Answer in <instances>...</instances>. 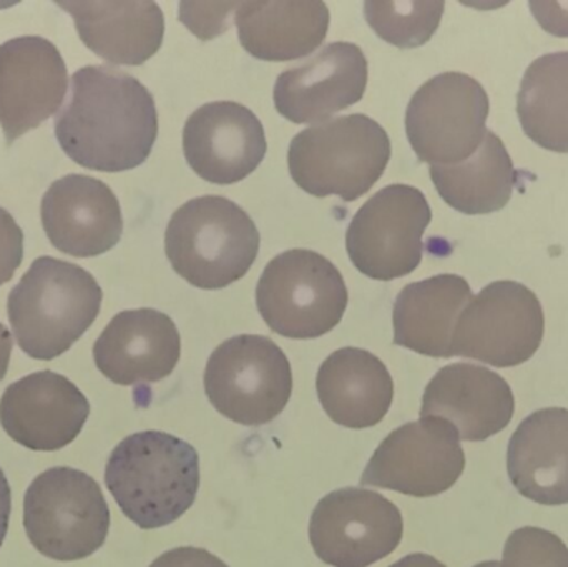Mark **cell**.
<instances>
[{
  "mask_svg": "<svg viewBox=\"0 0 568 567\" xmlns=\"http://www.w3.org/2000/svg\"><path fill=\"white\" fill-rule=\"evenodd\" d=\"M509 383L486 366L454 363L436 373L423 396L420 418L450 423L464 442H486L513 422Z\"/></svg>",
  "mask_w": 568,
  "mask_h": 567,
  "instance_id": "cell-20",
  "label": "cell"
},
{
  "mask_svg": "<svg viewBox=\"0 0 568 567\" xmlns=\"http://www.w3.org/2000/svg\"><path fill=\"white\" fill-rule=\"evenodd\" d=\"M489 112V95L476 79L460 72L440 73L410 99L407 140L419 162L457 165L483 145Z\"/></svg>",
  "mask_w": 568,
  "mask_h": 567,
  "instance_id": "cell-9",
  "label": "cell"
},
{
  "mask_svg": "<svg viewBox=\"0 0 568 567\" xmlns=\"http://www.w3.org/2000/svg\"><path fill=\"white\" fill-rule=\"evenodd\" d=\"M474 567H500V563L499 561H486V563H480V565H477Z\"/></svg>",
  "mask_w": 568,
  "mask_h": 567,
  "instance_id": "cell-37",
  "label": "cell"
},
{
  "mask_svg": "<svg viewBox=\"0 0 568 567\" xmlns=\"http://www.w3.org/2000/svg\"><path fill=\"white\" fill-rule=\"evenodd\" d=\"M349 302L339 270L311 250H287L263 270L256 306L272 332L284 338L326 335L343 320Z\"/></svg>",
  "mask_w": 568,
  "mask_h": 567,
  "instance_id": "cell-7",
  "label": "cell"
},
{
  "mask_svg": "<svg viewBox=\"0 0 568 567\" xmlns=\"http://www.w3.org/2000/svg\"><path fill=\"white\" fill-rule=\"evenodd\" d=\"M316 392L334 423L364 429L376 426L389 412L394 383L377 356L347 346L324 360L317 372Z\"/></svg>",
  "mask_w": 568,
  "mask_h": 567,
  "instance_id": "cell-23",
  "label": "cell"
},
{
  "mask_svg": "<svg viewBox=\"0 0 568 567\" xmlns=\"http://www.w3.org/2000/svg\"><path fill=\"white\" fill-rule=\"evenodd\" d=\"M399 508L379 493L344 488L324 496L310 522V539L321 561L367 567L387 558L403 539Z\"/></svg>",
  "mask_w": 568,
  "mask_h": 567,
  "instance_id": "cell-13",
  "label": "cell"
},
{
  "mask_svg": "<svg viewBox=\"0 0 568 567\" xmlns=\"http://www.w3.org/2000/svg\"><path fill=\"white\" fill-rule=\"evenodd\" d=\"M150 567H230L222 559L213 556L212 553L202 548H192V546H183V548L172 549L165 555L159 556Z\"/></svg>",
  "mask_w": 568,
  "mask_h": 567,
  "instance_id": "cell-32",
  "label": "cell"
},
{
  "mask_svg": "<svg viewBox=\"0 0 568 567\" xmlns=\"http://www.w3.org/2000/svg\"><path fill=\"white\" fill-rule=\"evenodd\" d=\"M240 2L180 3V20L202 40H210L229 29V19Z\"/></svg>",
  "mask_w": 568,
  "mask_h": 567,
  "instance_id": "cell-30",
  "label": "cell"
},
{
  "mask_svg": "<svg viewBox=\"0 0 568 567\" xmlns=\"http://www.w3.org/2000/svg\"><path fill=\"white\" fill-rule=\"evenodd\" d=\"M390 152L386 130L371 117L353 113L297 133L287 166L294 183L310 195L354 202L383 176Z\"/></svg>",
  "mask_w": 568,
  "mask_h": 567,
  "instance_id": "cell-5",
  "label": "cell"
},
{
  "mask_svg": "<svg viewBox=\"0 0 568 567\" xmlns=\"http://www.w3.org/2000/svg\"><path fill=\"white\" fill-rule=\"evenodd\" d=\"M429 173L440 199L464 215L499 212L510 202L517 182L513 159L493 130L470 159L430 166Z\"/></svg>",
  "mask_w": 568,
  "mask_h": 567,
  "instance_id": "cell-26",
  "label": "cell"
},
{
  "mask_svg": "<svg viewBox=\"0 0 568 567\" xmlns=\"http://www.w3.org/2000/svg\"><path fill=\"white\" fill-rule=\"evenodd\" d=\"M102 298L99 283L82 266L40 256L9 293L7 315L20 350L50 362L92 326Z\"/></svg>",
  "mask_w": 568,
  "mask_h": 567,
  "instance_id": "cell-3",
  "label": "cell"
},
{
  "mask_svg": "<svg viewBox=\"0 0 568 567\" xmlns=\"http://www.w3.org/2000/svg\"><path fill=\"white\" fill-rule=\"evenodd\" d=\"M10 355H12V335L9 330L0 323V382L6 378L9 369Z\"/></svg>",
  "mask_w": 568,
  "mask_h": 567,
  "instance_id": "cell-35",
  "label": "cell"
},
{
  "mask_svg": "<svg viewBox=\"0 0 568 567\" xmlns=\"http://www.w3.org/2000/svg\"><path fill=\"white\" fill-rule=\"evenodd\" d=\"M389 567H447L443 563L437 561L436 558L429 555H423V553H416V555L406 556V558L399 559Z\"/></svg>",
  "mask_w": 568,
  "mask_h": 567,
  "instance_id": "cell-36",
  "label": "cell"
},
{
  "mask_svg": "<svg viewBox=\"0 0 568 567\" xmlns=\"http://www.w3.org/2000/svg\"><path fill=\"white\" fill-rule=\"evenodd\" d=\"M507 472L524 498L568 505V409H539L520 423L507 449Z\"/></svg>",
  "mask_w": 568,
  "mask_h": 567,
  "instance_id": "cell-21",
  "label": "cell"
},
{
  "mask_svg": "<svg viewBox=\"0 0 568 567\" xmlns=\"http://www.w3.org/2000/svg\"><path fill=\"white\" fill-rule=\"evenodd\" d=\"M268 143L258 117L242 103H205L183 129V153L196 175L216 185H232L252 175Z\"/></svg>",
  "mask_w": 568,
  "mask_h": 567,
  "instance_id": "cell-15",
  "label": "cell"
},
{
  "mask_svg": "<svg viewBox=\"0 0 568 567\" xmlns=\"http://www.w3.org/2000/svg\"><path fill=\"white\" fill-rule=\"evenodd\" d=\"M500 567H568V548L554 533L526 526L507 539Z\"/></svg>",
  "mask_w": 568,
  "mask_h": 567,
  "instance_id": "cell-29",
  "label": "cell"
},
{
  "mask_svg": "<svg viewBox=\"0 0 568 567\" xmlns=\"http://www.w3.org/2000/svg\"><path fill=\"white\" fill-rule=\"evenodd\" d=\"M69 89L65 62L43 37L26 36L0 45V125L7 145L42 125Z\"/></svg>",
  "mask_w": 568,
  "mask_h": 567,
  "instance_id": "cell-14",
  "label": "cell"
},
{
  "mask_svg": "<svg viewBox=\"0 0 568 567\" xmlns=\"http://www.w3.org/2000/svg\"><path fill=\"white\" fill-rule=\"evenodd\" d=\"M23 526L40 555L53 561H80L105 545L109 505L92 476L57 466L37 476L27 489Z\"/></svg>",
  "mask_w": 568,
  "mask_h": 567,
  "instance_id": "cell-6",
  "label": "cell"
},
{
  "mask_svg": "<svg viewBox=\"0 0 568 567\" xmlns=\"http://www.w3.org/2000/svg\"><path fill=\"white\" fill-rule=\"evenodd\" d=\"M10 512H12V492H10L6 475L0 469V548H2L7 531H9Z\"/></svg>",
  "mask_w": 568,
  "mask_h": 567,
  "instance_id": "cell-34",
  "label": "cell"
},
{
  "mask_svg": "<svg viewBox=\"0 0 568 567\" xmlns=\"http://www.w3.org/2000/svg\"><path fill=\"white\" fill-rule=\"evenodd\" d=\"M466 279L453 273L404 286L394 303V343L433 358H453L457 320L473 302Z\"/></svg>",
  "mask_w": 568,
  "mask_h": 567,
  "instance_id": "cell-24",
  "label": "cell"
},
{
  "mask_svg": "<svg viewBox=\"0 0 568 567\" xmlns=\"http://www.w3.org/2000/svg\"><path fill=\"white\" fill-rule=\"evenodd\" d=\"M534 17L552 36L568 37V3L529 2Z\"/></svg>",
  "mask_w": 568,
  "mask_h": 567,
  "instance_id": "cell-33",
  "label": "cell"
},
{
  "mask_svg": "<svg viewBox=\"0 0 568 567\" xmlns=\"http://www.w3.org/2000/svg\"><path fill=\"white\" fill-rule=\"evenodd\" d=\"M182 340L173 320L159 310H126L113 316L93 345L97 368L120 386L156 383L172 375Z\"/></svg>",
  "mask_w": 568,
  "mask_h": 567,
  "instance_id": "cell-19",
  "label": "cell"
},
{
  "mask_svg": "<svg viewBox=\"0 0 568 567\" xmlns=\"http://www.w3.org/2000/svg\"><path fill=\"white\" fill-rule=\"evenodd\" d=\"M329 20L326 3L317 0L240 2L235 12L243 49L268 62L310 55L326 39Z\"/></svg>",
  "mask_w": 568,
  "mask_h": 567,
  "instance_id": "cell-25",
  "label": "cell"
},
{
  "mask_svg": "<svg viewBox=\"0 0 568 567\" xmlns=\"http://www.w3.org/2000/svg\"><path fill=\"white\" fill-rule=\"evenodd\" d=\"M105 485L123 515L140 529L163 528L195 503L199 453L169 433H135L110 455Z\"/></svg>",
  "mask_w": 568,
  "mask_h": 567,
  "instance_id": "cell-2",
  "label": "cell"
},
{
  "mask_svg": "<svg viewBox=\"0 0 568 567\" xmlns=\"http://www.w3.org/2000/svg\"><path fill=\"white\" fill-rule=\"evenodd\" d=\"M444 2L419 0H367L364 17L371 29L399 49H416L429 42L443 19Z\"/></svg>",
  "mask_w": 568,
  "mask_h": 567,
  "instance_id": "cell-28",
  "label": "cell"
},
{
  "mask_svg": "<svg viewBox=\"0 0 568 567\" xmlns=\"http://www.w3.org/2000/svg\"><path fill=\"white\" fill-rule=\"evenodd\" d=\"M23 260V233L13 216L0 206V286L16 275Z\"/></svg>",
  "mask_w": 568,
  "mask_h": 567,
  "instance_id": "cell-31",
  "label": "cell"
},
{
  "mask_svg": "<svg viewBox=\"0 0 568 567\" xmlns=\"http://www.w3.org/2000/svg\"><path fill=\"white\" fill-rule=\"evenodd\" d=\"M466 468L459 433L439 418H420L394 429L367 463L361 486L430 498L456 485Z\"/></svg>",
  "mask_w": 568,
  "mask_h": 567,
  "instance_id": "cell-12",
  "label": "cell"
},
{
  "mask_svg": "<svg viewBox=\"0 0 568 567\" xmlns=\"http://www.w3.org/2000/svg\"><path fill=\"white\" fill-rule=\"evenodd\" d=\"M82 42L115 65H142L165 37V17L156 2H62Z\"/></svg>",
  "mask_w": 568,
  "mask_h": 567,
  "instance_id": "cell-22",
  "label": "cell"
},
{
  "mask_svg": "<svg viewBox=\"0 0 568 567\" xmlns=\"http://www.w3.org/2000/svg\"><path fill=\"white\" fill-rule=\"evenodd\" d=\"M367 59L359 47L334 42L313 59L280 73L275 107L293 123H314L359 102L366 92Z\"/></svg>",
  "mask_w": 568,
  "mask_h": 567,
  "instance_id": "cell-18",
  "label": "cell"
},
{
  "mask_svg": "<svg viewBox=\"0 0 568 567\" xmlns=\"http://www.w3.org/2000/svg\"><path fill=\"white\" fill-rule=\"evenodd\" d=\"M258 252L255 222L225 196L190 200L173 213L166 226V259L196 288L220 290L239 282Z\"/></svg>",
  "mask_w": 568,
  "mask_h": 567,
  "instance_id": "cell-4",
  "label": "cell"
},
{
  "mask_svg": "<svg viewBox=\"0 0 568 567\" xmlns=\"http://www.w3.org/2000/svg\"><path fill=\"white\" fill-rule=\"evenodd\" d=\"M433 220L416 186H384L351 220L346 249L357 272L379 282L403 279L423 262V236Z\"/></svg>",
  "mask_w": 568,
  "mask_h": 567,
  "instance_id": "cell-10",
  "label": "cell"
},
{
  "mask_svg": "<svg viewBox=\"0 0 568 567\" xmlns=\"http://www.w3.org/2000/svg\"><path fill=\"white\" fill-rule=\"evenodd\" d=\"M542 303L523 283L494 282L466 306L453 336L454 356L477 360L496 368L529 362L542 345Z\"/></svg>",
  "mask_w": 568,
  "mask_h": 567,
  "instance_id": "cell-11",
  "label": "cell"
},
{
  "mask_svg": "<svg viewBox=\"0 0 568 567\" xmlns=\"http://www.w3.org/2000/svg\"><path fill=\"white\" fill-rule=\"evenodd\" d=\"M203 383L220 415L239 425L263 426L286 408L293 393V372L273 340L240 335L212 353Z\"/></svg>",
  "mask_w": 568,
  "mask_h": 567,
  "instance_id": "cell-8",
  "label": "cell"
},
{
  "mask_svg": "<svg viewBox=\"0 0 568 567\" xmlns=\"http://www.w3.org/2000/svg\"><path fill=\"white\" fill-rule=\"evenodd\" d=\"M90 403L59 373L39 372L7 386L0 399L3 432L32 452H59L85 426Z\"/></svg>",
  "mask_w": 568,
  "mask_h": 567,
  "instance_id": "cell-16",
  "label": "cell"
},
{
  "mask_svg": "<svg viewBox=\"0 0 568 567\" xmlns=\"http://www.w3.org/2000/svg\"><path fill=\"white\" fill-rule=\"evenodd\" d=\"M40 216L50 243L77 259L103 255L122 239L119 199L93 176L72 173L55 180L43 195Z\"/></svg>",
  "mask_w": 568,
  "mask_h": 567,
  "instance_id": "cell-17",
  "label": "cell"
},
{
  "mask_svg": "<svg viewBox=\"0 0 568 567\" xmlns=\"http://www.w3.org/2000/svg\"><path fill=\"white\" fill-rule=\"evenodd\" d=\"M70 100L55 119L57 142L83 169L119 173L142 165L159 135L155 100L142 82L105 65L70 80Z\"/></svg>",
  "mask_w": 568,
  "mask_h": 567,
  "instance_id": "cell-1",
  "label": "cell"
},
{
  "mask_svg": "<svg viewBox=\"0 0 568 567\" xmlns=\"http://www.w3.org/2000/svg\"><path fill=\"white\" fill-rule=\"evenodd\" d=\"M517 115L537 145L568 153V52L547 53L530 63L517 95Z\"/></svg>",
  "mask_w": 568,
  "mask_h": 567,
  "instance_id": "cell-27",
  "label": "cell"
}]
</instances>
